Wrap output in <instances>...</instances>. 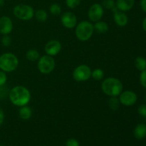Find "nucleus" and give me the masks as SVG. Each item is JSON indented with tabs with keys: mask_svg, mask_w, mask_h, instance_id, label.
<instances>
[{
	"mask_svg": "<svg viewBox=\"0 0 146 146\" xmlns=\"http://www.w3.org/2000/svg\"><path fill=\"white\" fill-rule=\"evenodd\" d=\"M19 116L21 119L29 120L32 115V111L29 107L26 105L24 106H21L19 108Z\"/></svg>",
	"mask_w": 146,
	"mask_h": 146,
	"instance_id": "17",
	"label": "nucleus"
},
{
	"mask_svg": "<svg viewBox=\"0 0 146 146\" xmlns=\"http://www.w3.org/2000/svg\"><path fill=\"white\" fill-rule=\"evenodd\" d=\"M13 14L19 19L29 21L34 16V10L31 6L20 4L14 7Z\"/></svg>",
	"mask_w": 146,
	"mask_h": 146,
	"instance_id": "5",
	"label": "nucleus"
},
{
	"mask_svg": "<svg viewBox=\"0 0 146 146\" xmlns=\"http://www.w3.org/2000/svg\"><path fill=\"white\" fill-rule=\"evenodd\" d=\"M61 24L67 29L74 28L77 25V18L75 14L71 11H66L64 13L61 17Z\"/></svg>",
	"mask_w": 146,
	"mask_h": 146,
	"instance_id": "10",
	"label": "nucleus"
},
{
	"mask_svg": "<svg viewBox=\"0 0 146 146\" xmlns=\"http://www.w3.org/2000/svg\"><path fill=\"white\" fill-rule=\"evenodd\" d=\"M66 146H79V143L78 141L74 138H70L67 141L66 143Z\"/></svg>",
	"mask_w": 146,
	"mask_h": 146,
	"instance_id": "30",
	"label": "nucleus"
},
{
	"mask_svg": "<svg viewBox=\"0 0 146 146\" xmlns=\"http://www.w3.org/2000/svg\"><path fill=\"white\" fill-rule=\"evenodd\" d=\"M4 3H5L4 0H0V8H1V7H4Z\"/></svg>",
	"mask_w": 146,
	"mask_h": 146,
	"instance_id": "35",
	"label": "nucleus"
},
{
	"mask_svg": "<svg viewBox=\"0 0 146 146\" xmlns=\"http://www.w3.org/2000/svg\"><path fill=\"white\" fill-rule=\"evenodd\" d=\"M138 113L140 114V115L143 117V118H145L146 119V105L145 104H142V105L138 107Z\"/></svg>",
	"mask_w": 146,
	"mask_h": 146,
	"instance_id": "28",
	"label": "nucleus"
},
{
	"mask_svg": "<svg viewBox=\"0 0 146 146\" xmlns=\"http://www.w3.org/2000/svg\"><path fill=\"white\" fill-rule=\"evenodd\" d=\"M104 7L98 3H96L91 6L88 11V17L90 21L96 22L100 21L104 16Z\"/></svg>",
	"mask_w": 146,
	"mask_h": 146,
	"instance_id": "8",
	"label": "nucleus"
},
{
	"mask_svg": "<svg viewBox=\"0 0 146 146\" xmlns=\"http://www.w3.org/2000/svg\"><path fill=\"white\" fill-rule=\"evenodd\" d=\"M81 0H66V6L70 9H75L81 3Z\"/></svg>",
	"mask_w": 146,
	"mask_h": 146,
	"instance_id": "25",
	"label": "nucleus"
},
{
	"mask_svg": "<svg viewBox=\"0 0 146 146\" xmlns=\"http://www.w3.org/2000/svg\"><path fill=\"white\" fill-rule=\"evenodd\" d=\"M140 82L143 88H146V69L141 71L140 75Z\"/></svg>",
	"mask_w": 146,
	"mask_h": 146,
	"instance_id": "27",
	"label": "nucleus"
},
{
	"mask_svg": "<svg viewBox=\"0 0 146 146\" xmlns=\"http://www.w3.org/2000/svg\"><path fill=\"white\" fill-rule=\"evenodd\" d=\"M38 69L41 74H48L52 72L56 67V62L53 56L49 55L42 56L38 58Z\"/></svg>",
	"mask_w": 146,
	"mask_h": 146,
	"instance_id": "6",
	"label": "nucleus"
},
{
	"mask_svg": "<svg viewBox=\"0 0 146 146\" xmlns=\"http://www.w3.org/2000/svg\"><path fill=\"white\" fill-rule=\"evenodd\" d=\"M19 66V59L12 53H5L0 56V69L4 72H12Z\"/></svg>",
	"mask_w": 146,
	"mask_h": 146,
	"instance_id": "4",
	"label": "nucleus"
},
{
	"mask_svg": "<svg viewBox=\"0 0 146 146\" xmlns=\"http://www.w3.org/2000/svg\"><path fill=\"white\" fill-rule=\"evenodd\" d=\"M7 95V88L4 85L0 86V98H5Z\"/></svg>",
	"mask_w": 146,
	"mask_h": 146,
	"instance_id": "31",
	"label": "nucleus"
},
{
	"mask_svg": "<svg viewBox=\"0 0 146 146\" xmlns=\"http://www.w3.org/2000/svg\"><path fill=\"white\" fill-rule=\"evenodd\" d=\"M94 31V25L88 21H82L76 26V36L81 41L89 40L92 36Z\"/></svg>",
	"mask_w": 146,
	"mask_h": 146,
	"instance_id": "3",
	"label": "nucleus"
},
{
	"mask_svg": "<svg viewBox=\"0 0 146 146\" xmlns=\"http://www.w3.org/2000/svg\"><path fill=\"white\" fill-rule=\"evenodd\" d=\"M113 19L115 24L119 27H125L127 25L128 22V18L125 14H124L122 11H117L116 12H114Z\"/></svg>",
	"mask_w": 146,
	"mask_h": 146,
	"instance_id": "14",
	"label": "nucleus"
},
{
	"mask_svg": "<svg viewBox=\"0 0 146 146\" xmlns=\"http://www.w3.org/2000/svg\"><path fill=\"white\" fill-rule=\"evenodd\" d=\"M102 7L109 10H113L115 7V1L114 0H104L102 2Z\"/></svg>",
	"mask_w": 146,
	"mask_h": 146,
	"instance_id": "24",
	"label": "nucleus"
},
{
	"mask_svg": "<svg viewBox=\"0 0 146 146\" xmlns=\"http://www.w3.org/2000/svg\"><path fill=\"white\" fill-rule=\"evenodd\" d=\"M137 100V94L132 91H125L119 95L120 103L125 106H131L134 105Z\"/></svg>",
	"mask_w": 146,
	"mask_h": 146,
	"instance_id": "9",
	"label": "nucleus"
},
{
	"mask_svg": "<svg viewBox=\"0 0 146 146\" xmlns=\"http://www.w3.org/2000/svg\"><path fill=\"white\" fill-rule=\"evenodd\" d=\"M94 31H96L98 34H105L108 31V24L105 21H98L95 22L94 25Z\"/></svg>",
	"mask_w": 146,
	"mask_h": 146,
	"instance_id": "16",
	"label": "nucleus"
},
{
	"mask_svg": "<svg viewBox=\"0 0 146 146\" xmlns=\"http://www.w3.org/2000/svg\"><path fill=\"white\" fill-rule=\"evenodd\" d=\"M4 121V113L2 108L0 107V126L2 125Z\"/></svg>",
	"mask_w": 146,
	"mask_h": 146,
	"instance_id": "32",
	"label": "nucleus"
},
{
	"mask_svg": "<svg viewBox=\"0 0 146 146\" xmlns=\"http://www.w3.org/2000/svg\"><path fill=\"white\" fill-rule=\"evenodd\" d=\"M145 101H146V97H145Z\"/></svg>",
	"mask_w": 146,
	"mask_h": 146,
	"instance_id": "36",
	"label": "nucleus"
},
{
	"mask_svg": "<svg viewBox=\"0 0 146 146\" xmlns=\"http://www.w3.org/2000/svg\"><path fill=\"white\" fill-rule=\"evenodd\" d=\"M91 76L94 78V80H96V81H100V80L102 79L104 76V73L103 70H101V68H96V69L94 70L91 73Z\"/></svg>",
	"mask_w": 146,
	"mask_h": 146,
	"instance_id": "22",
	"label": "nucleus"
},
{
	"mask_svg": "<svg viewBox=\"0 0 146 146\" xmlns=\"http://www.w3.org/2000/svg\"><path fill=\"white\" fill-rule=\"evenodd\" d=\"M91 68L88 66L82 64L74 69L73 72V78L75 81L78 82H83V81H88L91 77Z\"/></svg>",
	"mask_w": 146,
	"mask_h": 146,
	"instance_id": "7",
	"label": "nucleus"
},
{
	"mask_svg": "<svg viewBox=\"0 0 146 146\" xmlns=\"http://www.w3.org/2000/svg\"><path fill=\"white\" fill-rule=\"evenodd\" d=\"M26 58L29 61H36L40 58L39 52L36 49H29L26 54Z\"/></svg>",
	"mask_w": 146,
	"mask_h": 146,
	"instance_id": "18",
	"label": "nucleus"
},
{
	"mask_svg": "<svg viewBox=\"0 0 146 146\" xmlns=\"http://www.w3.org/2000/svg\"><path fill=\"white\" fill-rule=\"evenodd\" d=\"M7 81V76L6 72L3 71H0V86L5 85Z\"/></svg>",
	"mask_w": 146,
	"mask_h": 146,
	"instance_id": "29",
	"label": "nucleus"
},
{
	"mask_svg": "<svg viewBox=\"0 0 146 146\" xmlns=\"http://www.w3.org/2000/svg\"><path fill=\"white\" fill-rule=\"evenodd\" d=\"M142 26H143V28L144 31H146V17H145V19H144L143 21Z\"/></svg>",
	"mask_w": 146,
	"mask_h": 146,
	"instance_id": "34",
	"label": "nucleus"
},
{
	"mask_svg": "<svg viewBox=\"0 0 146 146\" xmlns=\"http://www.w3.org/2000/svg\"><path fill=\"white\" fill-rule=\"evenodd\" d=\"M135 68L139 71H144L146 69V59L143 57H137L135 60Z\"/></svg>",
	"mask_w": 146,
	"mask_h": 146,
	"instance_id": "19",
	"label": "nucleus"
},
{
	"mask_svg": "<svg viewBox=\"0 0 146 146\" xmlns=\"http://www.w3.org/2000/svg\"><path fill=\"white\" fill-rule=\"evenodd\" d=\"M34 17L37 21L40 22H44L48 19V14L44 9H38L34 13Z\"/></svg>",
	"mask_w": 146,
	"mask_h": 146,
	"instance_id": "20",
	"label": "nucleus"
},
{
	"mask_svg": "<svg viewBox=\"0 0 146 146\" xmlns=\"http://www.w3.org/2000/svg\"><path fill=\"white\" fill-rule=\"evenodd\" d=\"M140 4L143 11L146 13V0H141Z\"/></svg>",
	"mask_w": 146,
	"mask_h": 146,
	"instance_id": "33",
	"label": "nucleus"
},
{
	"mask_svg": "<svg viewBox=\"0 0 146 146\" xmlns=\"http://www.w3.org/2000/svg\"><path fill=\"white\" fill-rule=\"evenodd\" d=\"M135 0H116L115 7L121 11H130L133 7Z\"/></svg>",
	"mask_w": 146,
	"mask_h": 146,
	"instance_id": "13",
	"label": "nucleus"
},
{
	"mask_svg": "<svg viewBox=\"0 0 146 146\" xmlns=\"http://www.w3.org/2000/svg\"><path fill=\"white\" fill-rule=\"evenodd\" d=\"M101 89L108 96H118L123 92V86L119 79L114 77H108L102 82Z\"/></svg>",
	"mask_w": 146,
	"mask_h": 146,
	"instance_id": "2",
	"label": "nucleus"
},
{
	"mask_svg": "<svg viewBox=\"0 0 146 146\" xmlns=\"http://www.w3.org/2000/svg\"><path fill=\"white\" fill-rule=\"evenodd\" d=\"M13 29V23L11 19L7 16L0 17V34L8 35Z\"/></svg>",
	"mask_w": 146,
	"mask_h": 146,
	"instance_id": "12",
	"label": "nucleus"
},
{
	"mask_svg": "<svg viewBox=\"0 0 146 146\" xmlns=\"http://www.w3.org/2000/svg\"><path fill=\"white\" fill-rule=\"evenodd\" d=\"M120 101L119 98H117V96H113L111 97L108 101V106H109L110 108L113 111H116L119 108L120 106Z\"/></svg>",
	"mask_w": 146,
	"mask_h": 146,
	"instance_id": "21",
	"label": "nucleus"
},
{
	"mask_svg": "<svg viewBox=\"0 0 146 146\" xmlns=\"http://www.w3.org/2000/svg\"><path fill=\"white\" fill-rule=\"evenodd\" d=\"M9 97L14 105L21 107L29 103L31 100V93L26 87L17 86L10 90Z\"/></svg>",
	"mask_w": 146,
	"mask_h": 146,
	"instance_id": "1",
	"label": "nucleus"
},
{
	"mask_svg": "<svg viewBox=\"0 0 146 146\" xmlns=\"http://www.w3.org/2000/svg\"><path fill=\"white\" fill-rule=\"evenodd\" d=\"M49 11L53 15L59 16L61 13V7L58 4H52L50 6Z\"/></svg>",
	"mask_w": 146,
	"mask_h": 146,
	"instance_id": "23",
	"label": "nucleus"
},
{
	"mask_svg": "<svg viewBox=\"0 0 146 146\" xmlns=\"http://www.w3.org/2000/svg\"><path fill=\"white\" fill-rule=\"evenodd\" d=\"M134 136L138 140H142L146 136V125L140 123L134 129Z\"/></svg>",
	"mask_w": 146,
	"mask_h": 146,
	"instance_id": "15",
	"label": "nucleus"
},
{
	"mask_svg": "<svg viewBox=\"0 0 146 146\" xmlns=\"http://www.w3.org/2000/svg\"><path fill=\"white\" fill-rule=\"evenodd\" d=\"M1 42L4 46H9L11 43V37L9 36V34L8 35H4V36L1 38Z\"/></svg>",
	"mask_w": 146,
	"mask_h": 146,
	"instance_id": "26",
	"label": "nucleus"
},
{
	"mask_svg": "<svg viewBox=\"0 0 146 146\" xmlns=\"http://www.w3.org/2000/svg\"><path fill=\"white\" fill-rule=\"evenodd\" d=\"M44 50L47 55H49L51 56H56L61 51V44L57 40H51L46 44Z\"/></svg>",
	"mask_w": 146,
	"mask_h": 146,
	"instance_id": "11",
	"label": "nucleus"
}]
</instances>
